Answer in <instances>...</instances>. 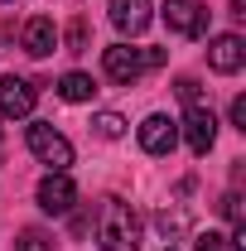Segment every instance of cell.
Instances as JSON below:
<instances>
[{
	"mask_svg": "<svg viewBox=\"0 0 246 251\" xmlns=\"http://www.w3.org/2000/svg\"><path fill=\"white\" fill-rule=\"evenodd\" d=\"M58 97H63V101H92L97 82L87 77V73H63V77H58Z\"/></svg>",
	"mask_w": 246,
	"mask_h": 251,
	"instance_id": "cell-12",
	"label": "cell"
},
{
	"mask_svg": "<svg viewBox=\"0 0 246 251\" xmlns=\"http://www.w3.org/2000/svg\"><path fill=\"white\" fill-rule=\"evenodd\" d=\"M92 130L101 135V140H121V135H125V121L116 116V111H97V116H92Z\"/></svg>",
	"mask_w": 246,
	"mask_h": 251,
	"instance_id": "cell-14",
	"label": "cell"
},
{
	"mask_svg": "<svg viewBox=\"0 0 246 251\" xmlns=\"http://www.w3.org/2000/svg\"><path fill=\"white\" fill-rule=\"evenodd\" d=\"M154 227H159V232H164V237H169V242H179V237H184L188 227H193V218H188V208H174V213H169V208H164V213H159V218H154Z\"/></svg>",
	"mask_w": 246,
	"mask_h": 251,
	"instance_id": "cell-13",
	"label": "cell"
},
{
	"mask_svg": "<svg viewBox=\"0 0 246 251\" xmlns=\"http://www.w3.org/2000/svg\"><path fill=\"white\" fill-rule=\"evenodd\" d=\"M34 101H39V92H34L29 77H0V116H15V121H25V116H34Z\"/></svg>",
	"mask_w": 246,
	"mask_h": 251,
	"instance_id": "cell-6",
	"label": "cell"
},
{
	"mask_svg": "<svg viewBox=\"0 0 246 251\" xmlns=\"http://www.w3.org/2000/svg\"><path fill=\"white\" fill-rule=\"evenodd\" d=\"M184 140H188V150L193 155H208L217 145V116H213V106H188V116H184Z\"/></svg>",
	"mask_w": 246,
	"mask_h": 251,
	"instance_id": "cell-8",
	"label": "cell"
},
{
	"mask_svg": "<svg viewBox=\"0 0 246 251\" xmlns=\"http://www.w3.org/2000/svg\"><path fill=\"white\" fill-rule=\"evenodd\" d=\"M87 49V20H73L68 25V53H82Z\"/></svg>",
	"mask_w": 246,
	"mask_h": 251,
	"instance_id": "cell-18",
	"label": "cell"
},
{
	"mask_svg": "<svg viewBox=\"0 0 246 251\" xmlns=\"http://www.w3.org/2000/svg\"><path fill=\"white\" fill-rule=\"evenodd\" d=\"M20 39H25V53H29V58H49V53L58 49V29H53V20H49V15H34Z\"/></svg>",
	"mask_w": 246,
	"mask_h": 251,
	"instance_id": "cell-11",
	"label": "cell"
},
{
	"mask_svg": "<svg viewBox=\"0 0 246 251\" xmlns=\"http://www.w3.org/2000/svg\"><path fill=\"white\" fill-rule=\"evenodd\" d=\"M101 68H106V77L111 82H135L140 73H145V49H130V44H111V49H101Z\"/></svg>",
	"mask_w": 246,
	"mask_h": 251,
	"instance_id": "cell-4",
	"label": "cell"
},
{
	"mask_svg": "<svg viewBox=\"0 0 246 251\" xmlns=\"http://www.w3.org/2000/svg\"><path fill=\"white\" fill-rule=\"evenodd\" d=\"M20 251H53V237L39 232V227H29V232L20 237Z\"/></svg>",
	"mask_w": 246,
	"mask_h": 251,
	"instance_id": "cell-16",
	"label": "cell"
},
{
	"mask_svg": "<svg viewBox=\"0 0 246 251\" xmlns=\"http://www.w3.org/2000/svg\"><path fill=\"white\" fill-rule=\"evenodd\" d=\"M193 251H232V237H222V232H203V237L193 242Z\"/></svg>",
	"mask_w": 246,
	"mask_h": 251,
	"instance_id": "cell-17",
	"label": "cell"
},
{
	"mask_svg": "<svg viewBox=\"0 0 246 251\" xmlns=\"http://www.w3.org/2000/svg\"><path fill=\"white\" fill-rule=\"evenodd\" d=\"M232 126L246 130V97H232Z\"/></svg>",
	"mask_w": 246,
	"mask_h": 251,
	"instance_id": "cell-20",
	"label": "cell"
},
{
	"mask_svg": "<svg viewBox=\"0 0 246 251\" xmlns=\"http://www.w3.org/2000/svg\"><path fill=\"white\" fill-rule=\"evenodd\" d=\"M97 242L106 251H140V213L125 203V198H101V213H97Z\"/></svg>",
	"mask_w": 246,
	"mask_h": 251,
	"instance_id": "cell-1",
	"label": "cell"
},
{
	"mask_svg": "<svg viewBox=\"0 0 246 251\" xmlns=\"http://www.w3.org/2000/svg\"><path fill=\"white\" fill-rule=\"evenodd\" d=\"M34 198H39V208H44V213L63 218V213H73V203H77V184H73L68 174H44Z\"/></svg>",
	"mask_w": 246,
	"mask_h": 251,
	"instance_id": "cell-7",
	"label": "cell"
},
{
	"mask_svg": "<svg viewBox=\"0 0 246 251\" xmlns=\"http://www.w3.org/2000/svg\"><path fill=\"white\" fill-rule=\"evenodd\" d=\"M0 5H10V0H0Z\"/></svg>",
	"mask_w": 246,
	"mask_h": 251,
	"instance_id": "cell-21",
	"label": "cell"
},
{
	"mask_svg": "<svg viewBox=\"0 0 246 251\" xmlns=\"http://www.w3.org/2000/svg\"><path fill=\"white\" fill-rule=\"evenodd\" d=\"M135 135H140V150H145V155H169V150L179 145V121H169L164 111H150Z\"/></svg>",
	"mask_w": 246,
	"mask_h": 251,
	"instance_id": "cell-5",
	"label": "cell"
},
{
	"mask_svg": "<svg viewBox=\"0 0 246 251\" xmlns=\"http://www.w3.org/2000/svg\"><path fill=\"white\" fill-rule=\"evenodd\" d=\"M106 10H111V25H116V29L121 34H145L150 29V0H111V5H106Z\"/></svg>",
	"mask_w": 246,
	"mask_h": 251,
	"instance_id": "cell-9",
	"label": "cell"
},
{
	"mask_svg": "<svg viewBox=\"0 0 246 251\" xmlns=\"http://www.w3.org/2000/svg\"><path fill=\"white\" fill-rule=\"evenodd\" d=\"M169 251H174V247H169Z\"/></svg>",
	"mask_w": 246,
	"mask_h": 251,
	"instance_id": "cell-22",
	"label": "cell"
},
{
	"mask_svg": "<svg viewBox=\"0 0 246 251\" xmlns=\"http://www.w3.org/2000/svg\"><path fill=\"white\" fill-rule=\"evenodd\" d=\"M174 92H179V101H188V106H203V87H198V77H179Z\"/></svg>",
	"mask_w": 246,
	"mask_h": 251,
	"instance_id": "cell-15",
	"label": "cell"
},
{
	"mask_svg": "<svg viewBox=\"0 0 246 251\" xmlns=\"http://www.w3.org/2000/svg\"><path fill=\"white\" fill-rule=\"evenodd\" d=\"M164 25L179 39H198V34H208V5L203 0H164Z\"/></svg>",
	"mask_w": 246,
	"mask_h": 251,
	"instance_id": "cell-3",
	"label": "cell"
},
{
	"mask_svg": "<svg viewBox=\"0 0 246 251\" xmlns=\"http://www.w3.org/2000/svg\"><path fill=\"white\" fill-rule=\"evenodd\" d=\"M222 213L232 218V227H246V222H242V193H237V188H232V193L222 198Z\"/></svg>",
	"mask_w": 246,
	"mask_h": 251,
	"instance_id": "cell-19",
	"label": "cell"
},
{
	"mask_svg": "<svg viewBox=\"0 0 246 251\" xmlns=\"http://www.w3.org/2000/svg\"><path fill=\"white\" fill-rule=\"evenodd\" d=\"M208 63H213V73H237V68L246 63L242 34H217L213 44H208Z\"/></svg>",
	"mask_w": 246,
	"mask_h": 251,
	"instance_id": "cell-10",
	"label": "cell"
},
{
	"mask_svg": "<svg viewBox=\"0 0 246 251\" xmlns=\"http://www.w3.org/2000/svg\"><path fill=\"white\" fill-rule=\"evenodd\" d=\"M29 150H34L39 164H49V174H68V164H73V140L63 130H53V126H44V121L29 126Z\"/></svg>",
	"mask_w": 246,
	"mask_h": 251,
	"instance_id": "cell-2",
	"label": "cell"
}]
</instances>
